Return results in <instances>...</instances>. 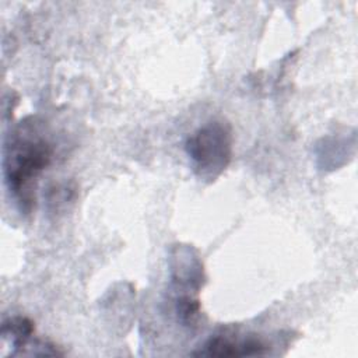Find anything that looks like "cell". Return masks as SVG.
Wrapping results in <instances>:
<instances>
[{
  "label": "cell",
  "instance_id": "1",
  "mask_svg": "<svg viewBox=\"0 0 358 358\" xmlns=\"http://www.w3.org/2000/svg\"><path fill=\"white\" fill-rule=\"evenodd\" d=\"M52 158L50 144L22 127L10 136L4 148V179L21 211L29 213L35 204L36 180Z\"/></svg>",
  "mask_w": 358,
  "mask_h": 358
},
{
  "label": "cell",
  "instance_id": "2",
  "mask_svg": "<svg viewBox=\"0 0 358 358\" xmlns=\"http://www.w3.org/2000/svg\"><path fill=\"white\" fill-rule=\"evenodd\" d=\"M186 152L200 178L215 179L231 161V127L220 120L208 122L187 137Z\"/></svg>",
  "mask_w": 358,
  "mask_h": 358
},
{
  "label": "cell",
  "instance_id": "3",
  "mask_svg": "<svg viewBox=\"0 0 358 358\" xmlns=\"http://www.w3.org/2000/svg\"><path fill=\"white\" fill-rule=\"evenodd\" d=\"M268 348L263 340L257 337L232 338L228 336H214L206 341L203 348L193 355L201 357H245V355H264Z\"/></svg>",
  "mask_w": 358,
  "mask_h": 358
},
{
  "label": "cell",
  "instance_id": "4",
  "mask_svg": "<svg viewBox=\"0 0 358 358\" xmlns=\"http://www.w3.org/2000/svg\"><path fill=\"white\" fill-rule=\"evenodd\" d=\"M34 331H35L34 323L28 317H22V316L8 317L1 324V336L4 338H10L11 345L17 351L22 350L28 344Z\"/></svg>",
  "mask_w": 358,
  "mask_h": 358
},
{
  "label": "cell",
  "instance_id": "5",
  "mask_svg": "<svg viewBox=\"0 0 358 358\" xmlns=\"http://www.w3.org/2000/svg\"><path fill=\"white\" fill-rule=\"evenodd\" d=\"M176 313H178V319L183 324H186V326L193 324L197 320L199 313H200L199 299H194L189 295L179 298L176 302Z\"/></svg>",
  "mask_w": 358,
  "mask_h": 358
}]
</instances>
